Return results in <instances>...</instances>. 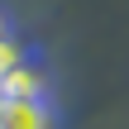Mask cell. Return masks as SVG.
Returning <instances> with one entry per match:
<instances>
[{"label":"cell","mask_w":129,"mask_h":129,"mask_svg":"<svg viewBox=\"0 0 129 129\" xmlns=\"http://www.w3.org/2000/svg\"><path fill=\"white\" fill-rule=\"evenodd\" d=\"M57 101L53 96H0V129H57Z\"/></svg>","instance_id":"cell-1"},{"label":"cell","mask_w":129,"mask_h":129,"mask_svg":"<svg viewBox=\"0 0 129 129\" xmlns=\"http://www.w3.org/2000/svg\"><path fill=\"white\" fill-rule=\"evenodd\" d=\"M0 96H5V101H10V96H53V72H48L43 53H34V57H24L19 67H10V72L0 77Z\"/></svg>","instance_id":"cell-2"},{"label":"cell","mask_w":129,"mask_h":129,"mask_svg":"<svg viewBox=\"0 0 129 129\" xmlns=\"http://www.w3.org/2000/svg\"><path fill=\"white\" fill-rule=\"evenodd\" d=\"M34 53H38V48H34V43H29V38H24L19 29H10V34H0V77H5L10 67H19L24 57H34Z\"/></svg>","instance_id":"cell-3"},{"label":"cell","mask_w":129,"mask_h":129,"mask_svg":"<svg viewBox=\"0 0 129 129\" xmlns=\"http://www.w3.org/2000/svg\"><path fill=\"white\" fill-rule=\"evenodd\" d=\"M10 29H19V24H14V14H10V10H0V34H10Z\"/></svg>","instance_id":"cell-4"}]
</instances>
